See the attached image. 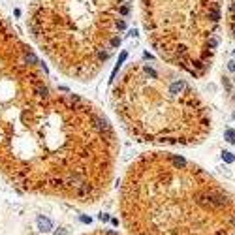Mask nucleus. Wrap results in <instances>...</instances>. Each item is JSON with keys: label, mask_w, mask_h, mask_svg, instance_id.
<instances>
[{"label": "nucleus", "mask_w": 235, "mask_h": 235, "mask_svg": "<svg viewBox=\"0 0 235 235\" xmlns=\"http://www.w3.org/2000/svg\"><path fill=\"white\" fill-rule=\"evenodd\" d=\"M227 70H230V72H235V60H231L230 64H227Z\"/></svg>", "instance_id": "nucleus-10"}, {"label": "nucleus", "mask_w": 235, "mask_h": 235, "mask_svg": "<svg viewBox=\"0 0 235 235\" xmlns=\"http://www.w3.org/2000/svg\"><path fill=\"white\" fill-rule=\"evenodd\" d=\"M36 226H38V230L44 231V233H49V231L53 230V222L47 216H38L36 218Z\"/></svg>", "instance_id": "nucleus-2"}, {"label": "nucleus", "mask_w": 235, "mask_h": 235, "mask_svg": "<svg viewBox=\"0 0 235 235\" xmlns=\"http://www.w3.org/2000/svg\"><path fill=\"white\" fill-rule=\"evenodd\" d=\"M226 137L230 143H235V132L233 130H226Z\"/></svg>", "instance_id": "nucleus-6"}, {"label": "nucleus", "mask_w": 235, "mask_h": 235, "mask_svg": "<svg viewBox=\"0 0 235 235\" xmlns=\"http://www.w3.org/2000/svg\"><path fill=\"white\" fill-rule=\"evenodd\" d=\"M197 8L207 30L212 36H216L215 32L220 25V19H222V15H220V0H197Z\"/></svg>", "instance_id": "nucleus-1"}, {"label": "nucleus", "mask_w": 235, "mask_h": 235, "mask_svg": "<svg viewBox=\"0 0 235 235\" xmlns=\"http://www.w3.org/2000/svg\"><path fill=\"white\" fill-rule=\"evenodd\" d=\"M233 119H235V115H233Z\"/></svg>", "instance_id": "nucleus-13"}, {"label": "nucleus", "mask_w": 235, "mask_h": 235, "mask_svg": "<svg viewBox=\"0 0 235 235\" xmlns=\"http://www.w3.org/2000/svg\"><path fill=\"white\" fill-rule=\"evenodd\" d=\"M226 154V160L227 162H233V156H231V152H224Z\"/></svg>", "instance_id": "nucleus-12"}, {"label": "nucleus", "mask_w": 235, "mask_h": 235, "mask_svg": "<svg viewBox=\"0 0 235 235\" xmlns=\"http://www.w3.org/2000/svg\"><path fill=\"white\" fill-rule=\"evenodd\" d=\"M119 44H120V38H113V40H111V45H113V47H117Z\"/></svg>", "instance_id": "nucleus-9"}, {"label": "nucleus", "mask_w": 235, "mask_h": 235, "mask_svg": "<svg viewBox=\"0 0 235 235\" xmlns=\"http://www.w3.org/2000/svg\"><path fill=\"white\" fill-rule=\"evenodd\" d=\"M100 220H102V222H107V220H109V216H107V215H104V212H102V215H100Z\"/></svg>", "instance_id": "nucleus-11"}, {"label": "nucleus", "mask_w": 235, "mask_h": 235, "mask_svg": "<svg viewBox=\"0 0 235 235\" xmlns=\"http://www.w3.org/2000/svg\"><path fill=\"white\" fill-rule=\"evenodd\" d=\"M55 235H68V230L66 227H59V230L55 231Z\"/></svg>", "instance_id": "nucleus-8"}, {"label": "nucleus", "mask_w": 235, "mask_h": 235, "mask_svg": "<svg viewBox=\"0 0 235 235\" xmlns=\"http://www.w3.org/2000/svg\"><path fill=\"white\" fill-rule=\"evenodd\" d=\"M25 56H26V60H28V62H32V64H36V62H38V59H36V55H34V53H28V51H26Z\"/></svg>", "instance_id": "nucleus-5"}, {"label": "nucleus", "mask_w": 235, "mask_h": 235, "mask_svg": "<svg viewBox=\"0 0 235 235\" xmlns=\"http://www.w3.org/2000/svg\"><path fill=\"white\" fill-rule=\"evenodd\" d=\"M36 92H38L40 96H47V87H45V85H38V87H36Z\"/></svg>", "instance_id": "nucleus-4"}, {"label": "nucleus", "mask_w": 235, "mask_h": 235, "mask_svg": "<svg viewBox=\"0 0 235 235\" xmlns=\"http://www.w3.org/2000/svg\"><path fill=\"white\" fill-rule=\"evenodd\" d=\"M230 28H231V36H235V0L230 2Z\"/></svg>", "instance_id": "nucleus-3"}, {"label": "nucleus", "mask_w": 235, "mask_h": 235, "mask_svg": "<svg viewBox=\"0 0 235 235\" xmlns=\"http://www.w3.org/2000/svg\"><path fill=\"white\" fill-rule=\"evenodd\" d=\"M220 169H222V171L226 173V177H230V179H231V177H233V173L230 171V167H227V166H222V167H220Z\"/></svg>", "instance_id": "nucleus-7"}]
</instances>
